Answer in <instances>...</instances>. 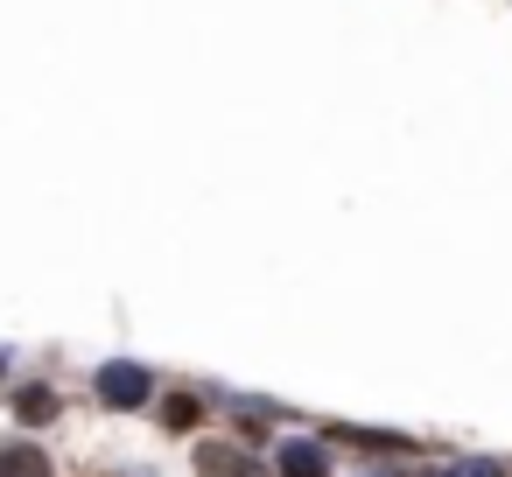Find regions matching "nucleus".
I'll return each instance as SVG.
<instances>
[{
	"label": "nucleus",
	"mask_w": 512,
	"mask_h": 477,
	"mask_svg": "<svg viewBox=\"0 0 512 477\" xmlns=\"http://www.w3.org/2000/svg\"><path fill=\"white\" fill-rule=\"evenodd\" d=\"M323 435H330V442H351V449H365V456H393V449H414L407 435H379V428H351V421H330Z\"/></svg>",
	"instance_id": "obj_4"
},
{
	"label": "nucleus",
	"mask_w": 512,
	"mask_h": 477,
	"mask_svg": "<svg viewBox=\"0 0 512 477\" xmlns=\"http://www.w3.org/2000/svg\"><path fill=\"white\" fill-rule=\"evenodd\" d=\"M274 470H281V477H330V456H323V442L288 435V442L274 449Z\"/></svg>",
	"instance_id": "obj_3"
},
{
	"label": "nucleus",
	"mask_w": 512,
	"mask_h": 477,
	"mask_svg": "<svg viewBox=\"0 0 512 477\" xmlns=\"http://www.w3.org/2000/svg\"><path fill=\"white\" fill-rule=\"evenodd\" d=\"M435 477H505V463H498V456H456V463H442Z\"/></svg>",
	"instance_id": "obj_8"
},
{
	"label": "nucleus",
	"mask_w": 512,
	"mask_h": 477,
	"mask_svg": "<svg viewBox=\"0 0 512 477\" xmlns=\"http://www.w3.org/2000/svg\"><path fill=\"white\" fill-rule=\"evenodd\" d=\"M0 372H8V351H0Z\"/></svg>",
	"instance_id": "obj_9"
},
{
	"label": "nucleus",
	"mask_w": 512,
	"mask_h": 477,
	"mask_svg": "<svg viewBox=\"0 0 512 477\" xmlns=\"http://www.w3.org/2000/svg\"><path fill=\"white\" fill-rule=\"evenodd\" d=\"M15 421H29V428L57 421V386H15Z\"/></svg>",
	"instance_id": "obj_6"
},
{
	"label": "nucleus",
	"mask_w": 512,
	"mask_h": 477,
	"mask_svg": "<svg viewBox=\"0 0 512 477\" xmlns=\"http://www.w3.org/2000/svg\"><path fill=\"white\" fill-rule=\"evenodd\" d=\"M197 414H204V393H169L162 400V428H176V435L197 428Z\"/></svg>",
	"instance_id": "obj_7"
},
{
	"label": "nucleus",
	"mask_w": 512,
	"mask_h": 477,
	"mask_svg": "<svg viewBox=\"0 0 512 477\" xmlns=\"http://www.w3.org/2000/svg\"><path fill=\"white\" fill-rule=\"evenodd\" d=\"M0 477H50V449H36V442H0Z\"/></svg>",
	"instance_id": "obj_5"
},
{
	"label": "nucleus",
	"mask_w": 512,
	"mask_h": 477,
	"mask_svg": "<svg viewBox=\"0 0 512 477\" xmlns=\"http://www.w3.org/2000/svg\"><path fill=\"white\" fill-rule=\"evenodd\" d=\"M197 477H281L267 456L239 449V442H204L197 449Z\"/></svg>",
	"instance_id": "obj_2"
},
{
	"label": "nucleus",
	"mask_w": 512,
	"mask_h": 477,
	"mask_svg": "<svg viewBox=\"0 0 512 477\" xmlns=\"http://www.w3.org/2000/svg\"><path fill=\"white\" fill-rule=\"evenodd\" d=\"M92 386H99V407L127 414V407H141V400L155 393V372H148V365H134V358H106V365L92 372Z\"/></svg>",
	"instance_id": "obj_1"
}]
</instances>
